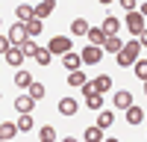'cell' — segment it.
Listing matches in <instances>:
<instances>
[{"instance_id": "cell-7", "label": "cell", "mask_w": 147, "mask_h": 142, "mask_svg": "<svg viewBox=\"0 0 147 142\" xmlns=\"http://www.w3.org/2000/svg\"><path fill=\"white\" fill-rule=\"evenodd\" d=\"M18 136V122H3L0 124V139L9 142V139H15Z\"/></svg>"}, {"instance_id": "cell-27", "label": "cell", "mask_w": 147, "mask_h": 142, "mask_svg": "<svg viewBox=\"0 0 147 142\" xmlns=\"http://www.w3.org/2000/svg\"><path fill=\"white\" fill-rule=\"evenodd\" d=\"M15 83H18V86H32L35 80L27 74V71H18V74H15Z\"/></svg>"}, {"instance_id": "cell-11", "label": "cell", "mask_w": 147, "mask_h": 142, "mask_svg": "<svg viewBox=\"0 0 147 142\" xmlns=\"http://www.w3.org/2000/svg\"><path fill=\"white\" fill-rule=\"evenodd\" d=\"M80 62H82V56H80V53H74V51H71L68 56H62V65H65L68 71H80Z\"/></svg>"}, {"instance_id": "cell-35", "label": "cell", "mask_w": 147, "mask_h": 142, "mask_svg": "<svg viewBox=\"0 0 147 142\" xmlns=\"http://www.w3.org/2000/svg\"><path fill=\"white\" fill-rule=\"evenodd\" d=\"M138 44H141V47H147V30H144V33L138 36Z\"/></svg>"}, {"instance_id": "cell-18", "label": "cell", "mask_w": 147, "mask_h": 142, "mask_svg": "<svg viewBox=\"0 0 147 142\" xmlns=\"http://www.w3.org/2000/svg\"><path fill=\"white\" fill-rule=\"evenodd\" d=\"M82 139H85V142H103V130L94 124V127H88V130L82 133Z\"/></svg>"}, {"instance_id": "cell-10", "label": "cell", "mask_w": 147, "mask_h": 142, "mask_svg": "<svg viewBox=\"0 0 147 142\" xmlns=\"http://www.w3.org/2000/svg\"><path fill=\"white\" fill-rule=\"evenodd\" d=\"M77 110H80V106H77L74 98H62V101H59V113H62V115H77Z\"/></svg>"}, {"instance_id": "cell-17", "label": "cell", "mask_w": 147, "mask_h": 142, "mask_svg": "<svg viewBox=\"0 0 147 142\" xmlns=\"http://www.w3.org/2000/svg\"><path fill=\"white\" fill-rule=\"evenodd\" d=\"M127 122H129V124H141V122H144L141 106H129V110H127Z\"/></svg>"}, {"instance_id": "cell-29", "label": "cell", "mask_w": 147, "mask_h": 142, "mask_svg": "<svg viewBox=\"0 0 147 142\" xmlns=\"http://www.w3.org/2000/svg\"><path fill=\"white\" fill-rule=\"evenodd\" d=\"M18 130H32V115H21L18 118Z\"/></svg>"}, {"instance_id": "cell-39", "label": "cell", "mask_w": 147, "mask_h": 142, "mask_svg": "<svg viewBox=\"0 0 147 142\" xmlns=\"http://www.w3.org/2000/svg\"><path fill=\"white\" fill-rule=\"evenodd\" d=\"M144 95H147V80H144Z\"/></svg>"}, {"instance_id": "cell-1", "label": "cell", "mask_w": 147, "mask_h": 142, "mask_svg": "<svg viewBox=\"0 0 147 142\" xmlns=\"http://www.w3.org/2000/svg\"><path fill=\"white\" fill-rule=\"evenodd\" d=\"M138 51H141L138 39H136V42H127V44H124V51L115 56V59H118V65H121V68H124V65H136V62H138Z\"/></svg>"}, {"instance_id": "cell-30", "label": "cell", "mask_w": 147, "mask_h": 142, "mask_svg": "<svg viewBox=\"0 0 147 142\" xmlns=\"http://www.w3.org/2000/svg\"><path fill=\"white\" fill-rule=\"evenodd\" d=\"M136 77L147 80V62H144V59H138V62H136Z\"/></svg>"}, {"instance_id": "cell-14", "label": "cell", "mask_w": 147, "mask_h": 142, "mask_svg": "<svg viewBox=\"0 0 147 142\" xmlns=\"http://www.w3.org/2000/svg\"><path fill=\"white\" fill-rule=\"evenodd\" d=\"M24 56H27V53H24V47H12V51L6 53V62H9V65H21Z\"/></svg>"}, {"instance_id": "cell-12", "label": "cell", "mask_w": 147, "mask_h": 142, "mask_svg": "<svg viewBox=\"0 0 147 142\" xmlns=\"http://www.w3.org/2000/svg\"><path fill=\"white\" fill-rule=\"evenodd\" d=\"M115 106H121V110H129V106H132V95H129L127 89H121V92L115 95Z\"/></svg>"}, {"instance_id": "cell-9", "label": "cell", "mask_w": 147, "mask_h": 142, "mask_svg": "<svg viewBox=\"0 0 147 142\" xmlns=\"http://www.w3.org/2000/svg\"><path fill=\"white\" fill-rule=\"evenodd\" d=\"M88 30H91V27H88V21H85V18H74V21H71V33H74V36H88Z\"/></svg>"}, {"instance_id": "cell-26", "label": "cell", "mask_w": 147, "mask_h": 142, "mask_svg": "<svg viewBox=\"0 0 147 142\" xmlns=\"http://www.w3.org/2000/svg\"><path fill=\"white\" fill-rule=\"evenodd\" d=\"M44 95H47V89L41 86V83H32V86H30V98L38 101V98H44Z\"/></svg>"}, {"instance_id": "cell-38", "label": "cell", "mask_w": 147, "mask_h": 142, "mask_svg": "<svg viewBox=\"0 0 147 142\" xmlns=\"http://www.w3.org/2000/svg\"><path fill=\"white\" fill-rule=\"evenodd\" d=\"M103 142H121V139H103Z\"/></svg>"}, {"instance_id": "cell-22", "label": "cell", "mask_w": 147, "mask_h": 142, "mask_svg": "<svg viewBox=\"0 0 147 142\" xmlns=\"http://www.w3.org/2000/svg\"><path fill=\"white\" fill-rule=\"evenodd\" d=\"M112 122H115V115L109 113V110H103V113H100V118H97V127L106 130V127H112Z\"/></svg>"}, {"instance_id": "cell-6", "label": "cell", "mask_w": 147, "mask_h": 142, "mask_svg": "<svg viewBox=\"0 0 147 142\" xmlns=\"http://www.w3.org/2000/svg\"><path fill=\"white\" fill-rule=\"evenodd\" d=\"M82 62H88V65H94V62H100V56H103V47H94V44H88V47H82Z\"/></svg>"}, {"instance_id": "cell-34", "label": "cell", "mask_w": 147, "mask_h": 142, "mask_svg": "<svg viewBox=\"0 0 147 142\" xmlns=\"http://www.w3.org/2000/svg\"><path fill=\"white\" fill-rule=\"evenodd\" d=\"M121 3H124L127 12H136V0H121Z\"/></svg>"}, {"instance_id": "cell-4", "label": "cell", "mask_w": 147, "mask_h": 142, "mask_svg": "<svg viewBox=\"0 0 147 142\" xmlns=\"http://www.w3.org/2000/svg\"><path fill=\"white\" fill-rule=\"evenodd\" d=\"M27 39H30V33H27L24 24H15V27L9 30V42L15 44V47H24V44H27Z\"/></svg>"}, {"instance_id": "cell-37", "label": "cell", "mask_w": 147, "mask_h": 142, "mask_svg": "<svg viewBox=\"0 0 147 142\" xmlns=\"http://www.w3.org/2000/svg\"><path fill=\"white\" fill-rule=\"evenodd\" d=\"M65 142H77V139H74V136H68V139H65Z\"/></svg>"}, {"instance_id": "cell-31", "label": "cell", "mask_w": 147, "mask_h": 142, "mask_svg": "<svg viewBox=\"0 0 147 142\" xmlns=\"http://www.w3.org/2000/svg\"><path fill=\"white\" fill-rule=\"evenodd\" d=\"M24 53H27V56H35V53H38V44H35L32 39H27V44H24Z\"/></svg>"}, {"instance_id": "cell-24", "label": "cell", "mask_w": 147, "mask_h": 142, "mask_svg": "<svg viewBox=\"0 0 147 142\" xmlns=\"http://www.w3.org/2000/svg\"><path fill=\"white\" fill-rule=\"evenodd\" d=\"M24 27H27V33H30V39H32V36H38V33H41V27H44V24H41V18H32L30 24H24Z\"/></svg>"}, {"instance_id": "cell-33", "label": "cell", "mask_w": 147, "mask_h": 142, "mask_svg": "<svg viewBox=\"0 0 147 142\" xmlns=\"http://www.w3.org/2000/svg\"><path fill=\"white\" fill-rule=\"evenodd\" d=\"M82 95H88V98H91V95H100V92H97V83H85V86H82Z\"/></svg>"}, {"instance_id": "cell-13", "label": "cell", "mask_w": 147, "mask_h": 142, "mask_svg": "<svg viewBox=\"0 0 147 142\" xmlns=\"http://www.w3.org/2000/svg\"><path fill=\"white\" fill-rule=\"evenodd\" d=\"M103 51H112V53L118 56L121 51H124V42H121L118 36H109V39H106V44H103Z\"/></svg>"}, {"instance_id": "cell-32", "label": "cell", "mask_w": 147, "mask_h": 142, "mask_svg": "<svg viewBox=\"0 0 147 142\" xmlns=\"http://www.w3.org/2000/svg\"><path fill=\"white\" fill-rule=\"evenodd\" d=\"M12 47H15V44H12V42H9V36H3V39H0V53H3V56H6V53L12 51Z\"/></svg>"}, {"instance_id": "cell-8", "label": "cell", "mask_w": 147, "mask_h": 142, "mask_svg": "<svg viewBox=\"0 0 147 142\" xmlns=\"http://www.w3.org/2000/svg\"><path fill=\"white\" fill-rule=\"evenodd\" d=\"M106 39H109V36H106L100 27H91V30H88V42H91L94 47H103V44H106Z\"/></svg>"}, {"instance_id": "cell-25", "label": "cell", "mask_w": 147, "mask_h": 142, "mask_svg": "<svg viewBox=\"0 0 147 142\" xmlns=\"http://www.w3.org/2000/svg\"><path fill=\"white\" fill-rule=\"evenodd\" d=\"M50 56H53V53L47 51V47H38V53H35L32 59H35V62H38V65H47V62H50Z\"/></svg>"}, {"instance_id": "cell-15", "label": "cell", "mask_w": 147, "mask_h": 142, "mask_svg": "<svg viewBox=\"0 0 147 142\" xmlns=\"http://www.w3.org/2000/svg\"><path fill=\"white\" fill-rule=\"evenodd\" d=\"M118 27H121V21H118V18H112V15H109V18L100 24V30H103L106 36H115V33H118Z\"/></svg>"}, {"instance_id": "cell-28", "label": "cell", "mask_w": 147, "mask_h": 142, "mask_svg": "<svg viewBox=\"0 0 147 142\" xmlns=\"http://www.w3.org/2000/svg\"><path fill=\"white\" fill-rule=\"evenodd\" d=\"M85 104H88L91 110H100L103 106V95H91V98H85Z\"/></svg>"}, {"instance_id": "cell-23", "label": "cell", "mask_w": 147, "mask_h": 142, "mask_svg": "<svg viewBox=\"0 0 147 142\" xmlns=\"http://www.w3.org/2000/svg\"><path fill=\"white\" fill-rule=\"evenodd\" d=\"M38 139H41V142H56V127H50V124L41 127V130H38Z\"/></svg>"}, {"instance_id": "cell-20", "label": "cell", "mask_w": 147, "mask_h": 142, "mask_svg": "<svg viewBox=\"0 0 147 142\" xmlns=\"http://www.w3.org/2000/svg\"><path fill=\"white\" fill-rule=\"evenodd\" d=\"M68 83H71V86H85V83H88V80H85V74H82V71H71V74H68Z\"/></svg>"}, {"instance_id": "cell-21", "label": "cell", "mask_w": 147, "mask_h": 142, "mask_svg": "<svg viewBox=\"0 0 147 142\" xmlns=\"http://www.w3.org/2000/svg\"><path fill=\"white\" fill-rule=\"evenodd\" d=\"M94 83H97V92H100V95L112 89V77H109V74H100V77H97Z\"/></svg>"}, {"instance_id": "cell-36", "label": "cell", "mask_w": 147, "mask_h": 142, "mask_svg": "<svg viewBox=\"0 0 147 142\" xmlns=\"http://www.w3.org/2000/svg\"><path fill=\"white\" fill-rule=\"evenodd\" d=\"M141 15H144V18H147V3H144V6H141Z\"/></svg>"}, {"instance_id": "cell-19", "label": "cell", "mask_w": 147, "mask_h": 142, "mask_svg": "<svg viewBox=\"0 0 147 142\" xmlns=\"http://www.w3.org/2000/svg\"><path fill=\"white\" fill-rule=\"evenodd\" d=\"M50 12H53V0H44V3L35 6V18H47Z\"/></svg>"}, {"instance_id": "cell-16", "label": "cell", "mask_w": 147, "mask_h": 142, "mask_svg": "<svg viewBox=\"0 0 147 142\" xmlns=\"http://www.w3.org/2000/svg\"><path fill=\"white\" fill-rule=\"evenodd\" d=\"M15 12H18V18H21L24 24H30V21L35 18V9H32V6H27V3H21V6L15 9Z\"/></svg>"}, {"instance_id": "cell-2", "label": "cell", "mask_w": 147, "mask_h": 142, "mask_svg": "<svg viewBox=\"0 0 147 142\" xmlns=\"http://www.w3.org/2000/svg\"><path fill=\"white\" fill-rule=\"evenodd\" d=\"M144 21H147V18L141 15V12H127V21H124V24H127V30H129L132 36H141V33L147 30Z\"/></svg>"}, {"instance_id": "cell-5", "label": "cell", "mask_w": 147, "mask_h": 142, "mask_svg": "<svg viewBox=\"0 0 147 142\" xmlns=\"http://www.w3.org/2000/svg\"><path fill=\"white\" fill-rule=\"evenodd\" d=\"M15 110H18L21 115H32V110H35V98H30V95L15 98Z\"/></svg>"}, {"instance_id": "cell-3", "label": "cell", "mask_w": 147, "mask_h": 142, "mask_svg": "<svg viewBox=\"0 0 147 142\" xmlns=\"http://www.w3.org/2000/svg\"><path fill=\"white\" fill-rule=\"evenodd\" d=\"M71 39H68V36H53V39H50V44H47V51H50V53H59V56H68L71 53Z\"/></svg>"}]
</instances>
